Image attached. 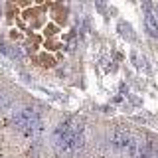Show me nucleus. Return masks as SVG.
I'll return each mask as SVG.
<instances>
[{
  "instance_id": "nucleus-2",
  "label": "nucleus",
  "mask_w": 158,
  "mask_h": 158,
  "mask_svg": "<svg viewBox=\"0 0 158 158\" xmlns=\"http://www.w3.org/2000/svg\"><path fill=\"white\" fill-rule=\"evenodd\" d=\"M144 26H146L148 34H150L152 38H158V20H156L154 14H150V12H148L146 16H144Z\"/></svg>"
},
{
  "instance_id": "nucleus-1",
  "label": "nucleus",
  "mask_w": 158,
  "mask_h": 158,
  "mask_svg": "<svg viewBox=\"0 0 158 158\" xmlns=\"http://www.w3.org/2000/svg\"><path fill=\"white\" fill-rule=\"evenodd\" d=\"M18 101V95L14 89H10L8 85H2L0 83V115L10 111V107Z\"/></svg>"
},
{
  "instance_id": "nucleus-3",
  "label": "nucleus",
  "mask_w": 158,
  "mask_h": 158,
  "mask_svg": "<svg viewBox=\"0 0 158 158\" xmlns=\"http://www.w3.org/2000/svg\"><path fill=\"white\" fill-rule=\"evenodd\" d=\"M118 30H121V34H123V36H125V38L132 40V34H131V26H128V24L121 22V24H118Z\"/></svg>"
},
{
  "instance_id": "nucleus-4",
  "label": "nucleus",
  "mask_w": 158,
  "mask_h": 158,
  "mask_svg": "<svg viewBox=\"0 0 158 158\" xmlns=\"http://www.w3.org/2000/svg\"><path fill=\"white\" fill-rule=\"evenodd\" d=\"M0 83H2V81H0Z\"/></svg>"
}]
</instances>
